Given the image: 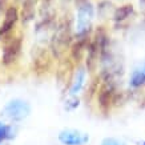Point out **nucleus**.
I'll list each match as a JSON object with an SVG mask.
<instances>
[{"label":"nucleus","mask_w":145,"mask_h":145,"mask_svg":"<svg viewBox=\"0 0 145 145\" xmlns=\"http://www.w3.org/2000/svg\"><path fill=\"white\" fill-rule=\"evenodd\" d=\"M71 43V24L67 20H63L56 32L53 33L52 41H51V49L55 57H60L64 55Z\"/></svg>","instance_id":"f257e3e1"},{"label":"nucleus","mask_w":145,"mask_h":145,"mask_svg":"<svg viewBox=\"0 0 145 145\" xmlns=\"http://www.w3.org/2000/svg\"><path fill=\"white\" fill-rule=\"evenodd\" d=\"M95 16V8L89 1H84L77 9V18H76V35L77 37H88L92 19Z\"/></svg>","instance_id":"f03ea898"},{"label":"nucleus","mask_w":145,"mask_h":145,"mask_svg":"<svg viewBox=\"0 0 145 145\" xmlns=\"http://www.w3.org/2000/svg\"><path fill=\"white\" fill-rule=\"evenodd\" d=\"M31 112V106L28 103L23 100H12L4 106V113L5 117L13 121H20V120L25 119L27 116Z\"/></svg>","instance_id":"7ed1b4c3"},{"label":"nucleus","mask_w":145,"mask_h":145,"mask_svg":"<svg viewBox=\"0 0 145 145\" xmlns=\"http://www.w3.org/2000/svg\"><path fill=\"white\" fill-rule=\"evenodd\" d=\"M59 140L64 145H84L88 141V136L77 131H64L59 135Z\"/></svg>","instance_id":"20e7f679"},{"label":"nucleus","mask_w":145,"mask_h":145,"mask_svg":"<svg viewBox=\"0 0 145 145\" xmlns=\"http://www.w3.org/2000/svg\"><path fill=\"white\" fill-rule=\"evenodd\" d=\"M20 49H22V40L20 39H15L11 43H8V45L4 48V52H3V63L5 65L12 64L18 59Z\"/></svg>","instance_id":"39448f33"},{"label":"nucleus","mask_w":145,"mask_h":145,"mask_svg":"<svg viewBox=\"0 0 145 145\" xmlns=\"http://www.w3.org/2000/svg\"><path fill=\"white\" fill-rule=\"evenodd\" d=\"M114 95V85L110 80L106 79L105 84L101 87L100 92H99V104L103 109H108V106L110 105V101L113 100Z\"/></svg>","instance_id":"423d86ee"},{"label":"nucleus","mask_w":145,"mask_h":145,"mask_svg":"<svg viewBox=\"0 0 145 145\" xmlns=\"http://www.w3.org/2000/svg\"><path fill=\"white\" fill-rule=\"evenodd\" d=\"M16 20H18V11H16L15 7H9V8L7 9V12H5L4 22H3V24L0 27V37L7 35V33L12 29L13 25H15V23H16Z\"/></svg>","instance_id":"0eeeda50"},{"label":"nucleus","mask_w":145,"mask_h":145,"mask_svg":"<svg viewBox=\"0 0 145 145\" xmlns=\"http://www.w3.org/2000/svg\"><path fill=\"white\" fill-rule=\"evenodd\" d=\"M88 37H77L76 43L72 45V57L76 61H79L83 57L85 49L88 48Z\"/></svg>","instance_id":"6e6552de"},{"label":"nucleus","mask_w":145,"mask_h":145,"mask_svg":"<svg viewBox=\"0 0 145 145\" xmlns=\"http://www.w3.org/2000/svg\"><path fill=\"white\" fill-rule=\"evenodd\" d=\"M84 81H85V69L84 68H79L77 72H76L75 77H73V83H72L71 89H69V93L72 96L81 91V88H83V85H84Z\"/></svg>","instance_id":"1a4fd4ad"},{"label":"nucleus","mask_w":145,"mask_h":145,"mask_svg":"<svg viewBox=\"0 0 145 145\" xmlns=\"http://www.w3.org/2000/svg\"><path fill=\"white\" fill-rule=\"evenodd\" d=\"M35 5L36 0H25L22 8V22L28 23L31 22L35 16Z\"/></svg>","instance_id":"9d476101"},{"label":"nucleus","mask_w":145,"mask_h":145,"mask_svg":"<svg viewBox=\"0 0 145 145\" xmlns=\"http://www.w3.org/2000/svg\"><path fill=\"white\" fill-rule=\"evenodd\" d=\"M132 13H133V5L132 4H124L114 11L113 19H114V22L121 23V22H124V20H127Z\"/></svg>","instance_id":"9b49d317"},{"label":"nucleus","mask_w":145,"mask_h":145,"mask_svg":"<svg viewBox=\"0 0 145 145\" xmlns=\"http://www.w3.org/2000/svg\"><path fill=\"white\" fill-rule=\"evenodd\" d=\"M131 87L133 88H138V87H142L145 85V65L141 67V68H137L135 72L131 76Z\"/></svg>","instance_id":"f8f14e48"},{"label":"nucleus","mask_w":145,"mask_h":145,"mask_svg":"<svg viewBox=\"0 0 145 145\" xmlns=\"http://www.w3.org/2000/svg\"><path fill=\"white\" fill-rule=\"evenodd\" d=\"M9 137V128L4 124H0V142Z\"/></svg>","instance_id":"ddd939ff"},{"label":"nucleus","mask_w":145,"mask_h":145,"mask_svg":"<svg viewBox=\"0 0 145 145\" xmlns=\"http://www.w3.org/2000/svg\"><path fill=\"white\" fill-rule=\"evenodd\" d=\"M101 145H125V144H123L121 141L114 140V138H105V140H103Z\"/></svg>","instance_id":"4468645a"},{"label":"nucleus","mask_w":145,"mask_h":145,"mask_svg":"<svg viewBox=\"0 0 145 145\" xmlns=\"http://www.w3.org/2000/svg\"><path fill=\"white\" fill-rule=\"evenodd\" d=\"M142 145H145V144H142Z\"/></svg>","instance_id":"2eb2a0df"}]
</instances>
